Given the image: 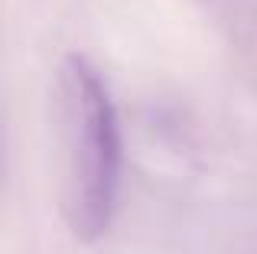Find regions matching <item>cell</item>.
I'll return each instance as SVG.
<instances>
[{
    "instance_id": "obj_1",
    "label": "cell",
    "mask_w": 257,
    "mask_h": 254,
    "mask_svg": "<svg viewBox=\"0 0 257 254\" xmlns=\"http://www.w3.org/2000/svg\"><path fill=\"white\" fill-rule=\"evenodd\" d=\"M69 98V196L65 212L78 238L94 241L107 235L120 199V117L107 82L85 56L65 62Z\"/></svg>"
}]
</instances>
